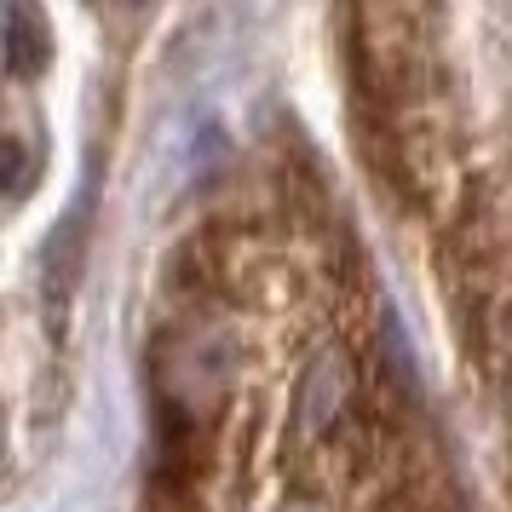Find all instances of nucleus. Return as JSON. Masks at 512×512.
<instances>
[{
  "label": "nucleus",
  "instance_id": "nucleus-1",
  "mask_svg": "<svg viewBox=\"0 0 512 512\" xmlns=\"http://www.w3.org/2000/svg\"><path fill=\"white\" fill-rule=\"evenodd\" d=\"M87 213H93V190L75 196L70 213L52 225V236L41 242V300H47V328L52 340L70 323V300L81 282V254H87Z\"/></svg>",
  "mask_w": 512,
  "mask_h": 512
},
{
  "label": "nucleus",
  "instance_id": "nucleus-2",
  "mask_svg": "<svg viewBox=\"0 0 512 512\" xmlns=\"http://www.w3.org/2000/svg\"><path fill=\"white\" fill-rule=\"evenodd\" d=\"M52 64V24L41 0H0V70L35 81Z\"/></svg>",
  "mask_w": 512,
  "mask_h": 512
},
{
  "label": "nucleus",
  "instance_id": "nucleus-3",
  "mask_svg": "<svg viewBox=\"0 0 512 512\" xmlns=\"http://www.w3.org/2000/svg\"><path fill=\"white\" fill-rule=\"evenodd\" d=\"M29 179V156L18 139H0V196H12V190H24Z\"/></svg>",
  "mask_w": 512,
  "mask_h": 512
}]
</instances>
